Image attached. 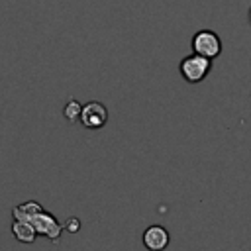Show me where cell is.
<instances>
[{
    "instance_id": "obj_5",
    "label": "cell",
    "mask_w": 251,
    "mask_h": 251,
    "mask_svg": "<svg viewBox=\"0 0 251 251\" xmlns=\"http://www.w3.org/2000/svg\"><path fill=\"white\" fill-rule=\"evenodd\" d=\"M141 241H143V247L147 251H165L171 243V235H169L167 227H163L159 224H153L143 231Z\"/></svg>"
},
{
    "instance_id": "obj_2",
    "label": "cell",
    "mask_w": 251,
    "mask_h": 251,
    "mask_svg": "<svg viewBox=\"0 0 251 251\" xmlns=\"http://www.w3.org/2000/svg\"><path fill=\"white\" fill-rule=\"evenodd\" d=\"M192 51L214 61L222 53V39L212 29H200L192 35Z\"/></svg>"
},
{
    "instance_id": "obj_6",
    "label": "cell",
    "mask_w": 251,
    "mask_h": 251,
    "mask_svg": "<svg viewBox=\"0 0 251 251\" xmlns=\"http://www.w3.org/2000/svg\"><path fill=\"white\" fill-rule=\"evenodd\" d=\"M10 231H12V235H14L16 241L25 243V245L33 243L35 237H37L35 226L31 222H27V220H14L12 226H10Z\"/></svg>"
},
{
    "instance_id": "obj_1",
    "label": "cell",
    "mask_w": 251,
    "mask_h": 251,
    "mask_svg": "<svg viewBox=\"0 0 251 251\" xmlns=\"http://www.w3.org/2000/svg\"><path fill=\"white\" fill-rule=\"evenodd\" d=\"M178 71H180L182 78L188 84L202 82L208 76V73L212 71V59H208L204 55H198V53H192V55H188L180 61Z\"/></svg>"
},
{
    "instance_id": "obj_3",
    "label": "cell",
    "mask_w": 251,
    "mask_h": 251,
    "mask_svg": "<svg viewBox=\"0 0 251 251\" xmlns=\"http://www.w3.org/2000/svg\"><path fill=\"white\" fill-rule=\"evenodd\" d=\"M33 226H35V231L37 235H43L47 239H51L53 243H59L61 241V233H63V224H59V220L47 212V210H41L39 214H35L31 220H29Z\"/></svg>"
},
{
    "instance_id": "obj_10",
    "label": "cell",
    "mask_w": 251,
    "mask_h": 251,
    "mask_svg": "<svg viewBox=\"0 0 251 251\" xmlns=\"http://www.w3.org/2000/svg\"><path fill=\"white\" fill-rule=\"evenodd\" d=\"M249 22H251V10H249Z\"/></svg>"
},
{
    "instance_id": "obj_4",
    "label": "cell",
    "mask_w": 251,
    "mask_h": 251,
    "mask_svg": "<svg viewBox=\"0 0 251 251\" xmlns=\"http://www.w3.org/2000/svg\"><path fill=\"white\" fill-rule=\"evenodd\" d=\"M108 122V108L102 104V102H86L82 106V112H80V124L86 127V129H100L104 127Z\"/></svg>"
},
{
    "instance_id": "obj_8",
    "label": "cell",
    "mask_w": 251,
    "mask_h": 251,
    "mask_svg": "<svg viewBox=\"0 0 251 251\" xmlns=\"http://www.w3.org/2000/svg\"><path fill=\"white\" fill-rule=\"evenodd\" d=\"M80 112H82V104H80L76 98L67 100V104H65V108H63L65 120H69V122H78V120H80Z\"/></svg>"
},
{
    "instance_id": "obj_7",
    "label": "cell",
    "mask_w": 251,
    "mask_h": 251,
    "mask_svg": "<svg viewBox=\"0 0 251 251\" xmlns=\"http://www.w3.org/2000/svg\"><path fill=\"white\" fill-rule=\"evenodd\" d=\"M43 210V206L37 202V200H27V202H22V204H16L12 208V218L14 220H31L35 214H39Z\"/></svg>"
},
{
    "instance_id": "obj_9",
    "label": "cell",
    "mask_w": 251,
    "mask_h": 251,
    "mask_svg": "<svg viewBox=\"0 0 251 251\" xmlns=\"http://www.w3.org/2000/svg\"><path fill=\"white\" fill-rule=\"evenodd\" d=\"M63 227H65L67 231H71V233H76V231L80 229V220H78L76 216H71V218L63 224Z\"/></svg>"
}]
</instances>
